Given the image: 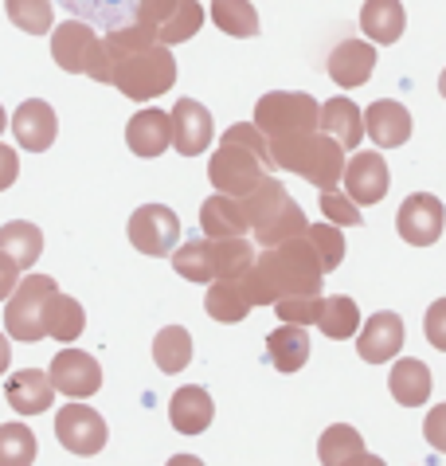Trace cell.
Here are the masks:
<instances>
[{"instance_id": "cell-21", "label": "cell", "mask_w": 446, "mask_h": 466, "mask_svg": "<svg viewBox=\"0 0 446 466\" xmlns=\"http://www.w3.org/2000/svg\"><path fill=\"white\" fill-rule=\"evenodd\" d=\"M212 416H216V404L204 384L180 388L173 396V404H168V420H173L180 435H204L208 427H212Z\"/></svg>"}, {"instance_id": "cell-16", "label": "cell", "mask_w": 446, "mask_h": 466, "mask_svg": "<svg viewBox=\"0 0 446 466\" xmlns=\"http://www.w3.org/2000/svg\"><path fill=\"white\" fill-rule=\"evenodd\" d=\"M364 129H369V137L376 141L380 149H396L403 141L411 137V110L403 106L396 98H380L372 102L369 110H364Z\"/></svg>"}, {"instance_id": "cell-15", "label": "cell", "mask_w": 446, "mask_h": 466, "mask_svg": "<svg viewBox=\"0 0 446 466\" xmlns=\"http://www.w3.org/2000/svg\"><path fill=\"white\" fill-rule=\"evenodd\" d=\"M349 188V200H360V204H380L388 197V165L380 153H357L352 161H345V173H340Z\"/></svg>"}, {"instance_id": "cell-19", "label": "cell", "mask_w": 446, "mask_h": 466, "mask_svg": "<svg viewBox=\"0 0 446 466\" xmlns=\"http://www.w3.org/2000/svg\"><path fill=\"white\" fill-rule=\"evenodd\" d=\"M126 146L137 153V157H161V153L173 146V126H168L165 110H137L126 126Z\"/></svg>"}, {"instance_id": "cell-10", "label": "cell", "mask_w": 446, "mask_h": 466, "mask_svg": "<svg viewBox=\"0 0 446 466\" xmlns=\"http://www.w3.org/2000/svg\"><path fill=\"white\" fill-rule=\"evenodd\" d=\"M56 435H59V443L71 451V455H98L102 447H106V420L98 416L95 408H86V404H67L56 416Z\"/></svg>"}, {"instance_id": "cell-7", "label": "cell", "mask_w": 446, "mask_h": 466, "mask_svg": "<svg viewBox=\"0 0 446 466\" xmlns=\"http://www.w3.org/2000/svg\"><path fill=\"white\" fill-rule=\"evenodd\" d=\"M56 279L47 275H28L24 282H16V290L8 294V306H5V329L8 338L16 341H44V309L51 302V294H56Z\"/></svg>"}, {"instance_id": "cell-9", "label": "cell", "mask_w": 446, "mask_h": 466, "mask_svg": "<svg viewBox=\"0 0 446 466\" xmlns=\"http://www.w3.org/2000/svg\"><path fill=\"white\" fill-rule=\"evenodd\" d=\"M177 239H180V219L165 204H141L129 216V243L141 255H173Z\"/></svg>"}, {"instance_id": "cell-8", "label": "cell", "mask_w": 446, "mask_h": 466, "mask_svg": "<svg viewBox=\"0 0 446 466\" xmlns=\"http://www.w3.org/2000/svg\"><path fill=\"white\" fill-rule=\"evenodd\" d=\"M267 173L270 169L251 149L231 146V141H219V149L212 153V161H208V180L219 188V197H231V200H243L247 192H255V185Z\"/></svg>"}, {"instance_id": "cell-48", "label": "cell", "mask_w": 446, "mask_h": 466, "mask_svg": "<svg viewBox=\"0 0 446 466\" xmlns=\"http://www.w3.org/2000/svg\"><path fill=\"white\" fill-rule=\"evenodd\" d=\"M16 177H20V157H16V149H12V146H0V192L16 185Z\"/></svg>"}, {"instance_id": "cell-14", "label": "cell", "mask_w": 446, "mask_h": 466, "mask_svg": "<svg viewBox=\"0 0 446 466\" xmlns=\"http://www.w3.org/2000/svg\"><path fill=\"white\" fill-rule=\"evenodd\" d=\"M400 349H403V318L391 314V309L372 314L369 326H364L357 338V353L369 360V365H384V360L400 357Z\"/></svg>"}, {"instance_id": "cell-11", "label": "cell", "mask_w": 446, "mask_h": 466, "mask_svg": "<svg viewBox=\"0 0 446 466\" xmlns=\"http://www.w3.org/2000/svg\"><path fill=\"white\" fill-rule=\"evenodd\" d=\"M47 380H51V388H56V392H63V396L86 400V396H95L98 388H102V369H98L95 357L83 353V349H63V353L51 357Z\"/></svg>"}, {"instance_id": "cell-54", "label": "cell", "mask_w": 446, "mask_h": 466, "mask_svg": "<svg viewBox=\"0 0 446 466\" xmlns=\"http://www.w3.org/2000/svg\"><path fill=\"white\" fill-rule=\"evenodd\" d=\"M5 126H8V118H5V106H0V134H5Z\"/></svg>"}, {"instance_id": "cell-23", "label": "cell", "mask_w": 446, "mask_h": 466, "mask_svg": "<svg viewBox=\"0 0 446 466\" xmlns=\"http://www.w3.org/2000/svg\"><path fill=\"white\" fill-rule=\"evenodd\" d=\"M318 122L325 129V137H333L340 149H357L360 146V134H364V122H360V106L349 98H329L318 114Z\"/></svg>"}, {"instance_id": "cell-17", "label": "cell", "mask_w": 446, "mask_h": 466, "mask_svg": "<svg viewBox=\"0 0 446 466\" xmlns=\"http://www.w3.org/2000/svg\"><path fill=\"white\" fill-rule=\"evenodd\" d=\"M12 134H16V141L28 153L51 149V141H56V134H59L56 110H51L44 98H28L16 114H12Z\"/></svg>"}, {"instance_id": "cell-3", "label": "cell", "mask_w": 446, "mask_h": 466, "mask_svg": "<svg viewBox=\"0 0 446 466\" xmlns=\"http://www.w3.org/2000/svg\"><path fill=\"white\" fill-rule=\"evenodd\" d=\"M267 146H270L274 169H290L301 180L318 185L321 192L337 188L340 173H345V149L333 137L318 134V129L313 134H298V137H274Z\"/></svg>"}, {"instance_id": "cell-43", "label": "cell", "mask_w": 446, "mask_h": 466, "mask_svg": "<svg viewBox=\"0 0 446 466\" xmlns=\"http://www.w3.org/2000/svg\"><path fill=\"white\" fill-rule=\"evenodd\" d=\"M219 141H231V146H243V149H251L255 157L267 165V169H274V161H270V146H267V137L258 134V129L251 126V122H235L228 134H223Z\"/></svg>"}, {"instance_id": "cell-29", "label": "cell", "mask_w": 446, "mask_h": 466, "mask_svg": "<svg viewBox=\"0 0 446 466\" xmlns=\"http://www.w3.org/2000/svg\"><path fill=\"white\" fill-rule=\"evenodd\" d=\"M83 329H86L83 306H78L75 298H67V294L56 290V294H51V302H47V309H44V333L67 345V341H75Z\"/></svg>"}, {"instance_id": "cell-24", "label": "cell", "mask_w": 446, "mask_h": 466, "mask_svg": "<svg viewBox=\"0 0 446 466\" xmlns=\"http://www.w3.org/2000/svg\"><path fill=\"white\" fill-rule=\"evenodd\" d=\"M200 228L208 239H239L247 228V216H243V200H231V197H212L204 200L200 208Z\"/></svg>"}, {"instance_id": "cell-34", "label": "cell", "mask_w": 446, "mask_h": 466, "mask_svg": "<svg viewBox=\"0 0 446 466\" xmlns=\"http://www.w3.org/2000/svg\"><path fill=\"white\" fill-rule=\"evenodd\" d=\"M75 20L83 24H98V28H122L129 24V0H59Z\"/></svg>"}, {"instance_id": "cell-37", "label": "cell", "mask_w": 446, "mask_h": 466, "mask_svg": "<svg viewBox=\"0 0 446 466\" xmlns=\"http://www.w3.org/2000/svg\"><path fill=\"white\" fill-rule=\"evenodd\" d=\"M35 435L28 423H5L0 427V466H32L35 462Z\"/></svg>"}, {"instance_id": "cell-52", "label": "cell", "mask_w": 446, "mask_h": 466, "mask_svg": "<svg viewBox=\"0 0 446 466\" xmlns=\"http://www.w3.org/2000/svg\"><path fill=\"white\" fill-rule=\"evenodd\" d=\"M8 360H12V349H8V338H0V372H8Z\"/></svg>"}, {"instance_id": "cell-40", "label": "cell", "mask_w": 446, "mask_h": 466, "mask_svg": "<svg viewBox=\"0 0 446 466\" xmlns=\"http://www.w3.org/2000/svg\"><path fill=\"white\" fill-rule=\"evenodd\" d=\"M173 270L188 282H212V255H208V239H192L185 248L173 251Z\"/></svg>"}, {"instance_id": "cell-39", "label": "cell", "mask_w": 446, "mask_h": 466, "mask_svg": "<svg viewBox=\"0 0 446 466\" xmlns=\"http://www.w3.org/2000/svg\"><path fill=\"white\" fill-rule=\"evenodd\" d=\"M149 44H157V32L153 28H141V24H122V28H110L106 40H102L110 63L134 56V51H146Z\"/></svg>"}, {"instance_id": "cell-41", "label": "cell", "mask_w": 446, "mask_h": 466, "mask_svg": "<svg viewBox=\"0 0 446 466\" xmlns=\"http://www.w3.org/2000/svg\"><path fill=\"white\" fill-rule=\"evenodd\" d=\"M306 239H309V248L318 251V263H321L325 275L340 267V258H345V236H340L333 224H309Z\"/></svg>"}, {"instance_id": "cell-25", "label": "cell", "mask_w": 446, "mask_h": 466, "mask_svg": "<svg viewBox=\"0 0 446 466\" xmlns=\"http://www.w3.org/2000/svg\"><path fill=\"white\" fill-rule=\"evenodd\" d=\"M388 388H391V400H396V404L419 408L431 396V369L423 365V360H415V357H403V360L391 365Z\"/></svg>"}, {"instance_id": "cell-46", "label": "cell", "mask_w": 446, "mask_h": 466, "mask_svg": "<svg viewBox=\"0 0 446 466\" xmlns=\"http://www.w3.org/2000/svg\"><path fill=\"white\" fill-rule=\"evenodd\" d=\"M427 341L435 345L439 353H446V298L431 302V309H427Z\"/></svg>"}, {"instance_id": "cell-12", "label": "cell", "mask_w": 446, "mask_h": 466, "mask_svg": "<svg viewBox=\"0 0 446 466\" xmlns=\"http://www.w3.org/2000/svg\"><path fill=\"white\" fill-rule=\"evenodd\" d=\"M442 224H446V208L431 192H411L396 216L400 236L408 239L411 248H431V243L442 236Z\"/></svg>"}, {"instance_id": "cell-51", "label": "cell", "mask_w": 446, "mask_h": 466, "mask_svg": "<svg viewBox=\"0 0 446 466\" xmlns=\"http://www.w3.org/2000/svg\"><path fill=\"white\" fill-rule=\"evenodd\" d=\"M165 466H204V462L196 459V455H173V459H168Z\"/></svg>"}, {"instance_id": "cell-33", "label": "cell", "mask_w": 446, "mask_h": 466, "mask_svg": "<svg viewBox=\"0 0 446 466\" xmlns=\"http://www.w3.org/2000/svg\"><path fill=\"white\" fill-rule=\"evenodd\" d=\"M153 357H157V369L161 372H185L188 360H192V338L185 326H165L161 333H157L153 341Z\"/></svg>"}, {"instance_id": "cell-13", "label": "cell", "mask_w": 446, "mask_h": 466, "mask_svg": "<svg viewBox=\"0 0 446 466\" xmlns=\"http://www.w3.org/2000/svg\"><path fill=\"white\" fill-rule=\"evenodd\" d=\"M168 126H173V146H177L180 157H200L216 137L212 114H208L196 98H180L173 106V114H168Z\"/></svg>"}, {"instance_id": "cell-53", "label": "cell", "mask_w": 446, "mask_h": 466, "mask_svg": "<svg viewBox=\"0 0 446 466\" xmlns=\"http://www.w3.org/2000/svg\"><path fill=\"white\" fill-rule=\"evenodd\" d=\"M439 90H442V98H446V71L439 75Z\"/></svg>"}, {"instance_id": "cell-38", "label": "cell", "mask_w": 446, "mask_h": 466, "mask_svg": "<svg viewBox=\"0 0 446 466\" xmlns=\"http://www.w3.org/2000/svg\"><path fill=\"white\" fill-rule=\"evenodd\" d=\"M5 8H8V20L16 24L20 32H28V35L51 32V20H56L51 0H5Z\"/></svg>"}, {"instance_id": "cell-49", "label": "cell", "mask_w": 446, "mask_h": 466, "mask_svg": "<svg viewBox=\"0 0 446 466\" xmlns=\"http://www.w3.org/2000/svg\"><path fill=\"white\" fill-rule=\"evenodd\" d=\"M16 282H20V267L12 263L8 255H0V302H5V298L16 290Z\"/></svg>"}, {"instance_id": "cell-32", "label": "cell", "mask_w": 446, "mask_h": 466, "mask_svg": "<svg viewBox=\"0 0 446 466\" xmlns=\"http://www.w3.org/2000/svg\"><path fill=\"white\" fill-rule=\"evenodd\" d=\"M200 24H204V8H200V0H177L173 12L165 16V24L157 28V44H165L168 51H173V44L192 40V35L200 32Z\"/></svg>"}, {"instance_id": "cell-18", "label": "cell", "mask_w": 446, "mask_h": 466, "mask_svg": "<svg viewBox=\"0 0 446 466\" xmlns=\"http://www.w3.org/2000/svg\"><path fill=\"white\" fill-rule=\"evenodd\" d=\"M5 396L16 416H44V411L56 404V388H51L47 372L39 369H20L12 372L8 384H5Z\"/></svg>"}, {"instance_id": "cell-47", "label": "cell", "mask_w": 446, "mask_h": 466, "mask_svg": "<svg viewBox=\"0 0 446 466\" xmlns=\"http://www.w3.org/2000/svg\"><path fill=\"white\" fill-rule=\"evenodd\" d=\"M423 435H427V443L439 451V455H446V404L439 408H431V416L423 423Z\"/></svg>"}, {"instance_id": "cell-30", "label": "cell", "mask_w": 446, "mask_h": 466, "mask_svg": "<svg viewBox=\"0 0 446 466\" xmlns=\"http://www.w3.org/2000/svg\"><path fill=\"white\" fill-rule=\"evenodd\" d=\"M318 329L333 341H349L352 333L360 329V309L352 298L345 294H333V298H321V314H318Z\"/></svg>"}, {"instance_id": "cell-20", "label": "cell", "mask_w": 446, "mask_h": 466, "mask_svg": "<svg viewBox=\"0 0 446 466\" xmlns=\"http://www.w3.org/2000/svg\"><path fill=\"white\" fill-rule=\"evenodd\" d=\"M372 67H376V47L372 44H360V40H345L329 51V79L337 86H364L372 79Z\"/></svg>"}, {"instance_id": "cell-4", "label": "cell", "mask_w": 446, "mask_h": 466, "mask_svg": "<svg viewBox=\"0 0 446 466\" xmlns=\"http://www.w3.org/2000/svg\"><path fill=\"white\" fill-rule=\"evenodd\" d=\"M110 83L134 102L161 98L177 83V59L165 44H149L146 51H134V56L110 63Z\"/></svg>"}, {"instance_id": "cell-44", "label": "cell", "mask_w": 446, "mask_h": 466, "mask_svg": "<svg viewBox=\"0 0 446 466\" xmlns=\"http://www.w3.org/2000/svg\"><path fill=\"white\" fill-rule=\"evenodd\" d=\"M321 212H325V224H340V228H357L360 224V208L349 197H340L337 188L321 192Z\"/></svg>"}, {"instance_id": "cell-27", "label": "cell", "mask_w": 446, "mask_h": 466, "mask_svg": "<svg viewBox=\"0 0 446 466\" xmlns=\"http://www.w3.org/2000/svg\"><path fill=\"white\" fill-rule=\"evenodd\" d=\"M39 251H44V231L28 219H12V224L0 228V255H8L20 270H28Z\"/></svg>"}, {"instance_id": "cell-31", "label": "cell", "mask_w": 446, "mask_h": 466, "mask_svg": "<svg viewBox=\"0 0 446 466\" xmlns=\"http://www.w3.org/2000/svg\"><path fill=\"white\" fill-rule=\"evenodd\" d=\"M212 24L223 35H235V40L258 35V12L251 0H212Z\"/></svg>"}, {"instance_id": "cell-42", "label": "cell", "mask_w": 446, "mask_h": 466, "mask_svg": "<svg viewBox=\"0 0 446 466\" xmlns=\"http://www.w3.org/2000/svg\"><path fill=\"white\" fill-rule=\"evenodd\" d=\"M274 309H279L282 326H318V314H321V294L318 298H282V302H274Z\"/></svg>"}, {"instance_id": "cell-6", "label": "cell", "mask_w": 446, "mask_h": 466, "mask_svg": "<svg viewBox=\"0 0 446 466\" xmlns=\"http://www.w3.org/2000/svg\"><path fill=\"white\" fill-rule=\"evenodd\" d=\"M51 59L71 75H90L95 83H110L106 47H102L95 28L83 20H67L59 28H51Z\"/></svg>"}, {"instance_id": "cell-36", "label": "cell", "mask_w": 446, "mask_h": 466, "mask_svg": "<svg viewBox=\"0 0 446 466\" xmlns=\"http://www.w3.org/2000/svg\"><path fill=\"white\" fill-rule=\"evenodd\" d=\"M360 451H364V439H360L357 427H349V423H333L329 431L318 439L321 466H345L352 455H360Z\"/></svg>"}, {"instance_id": "cell-2", "label": "cell", "mask_w": 446, "mask_h": 466, "mask_svg": "<svg viewBox=\"0 0 446 466\" xmlns=\"http://www.w3.org/2000/svg\"><path fill=\"white\" fill-rule=\"evenodd\" d=\"M243 216H247V228L255 231V239L262 243V251L279 248V243H290V239H301L309 228L301 204L286 192L282 180H274V177H262L255 185V192L243 197Z\"/></svg>"}, {"instance_id": "cell-50", "label": "cell", "mask_w": 446, "mask_h": 466, "mask_svg": "<svg viewBox=\"0 0 446 466\" xmlns=\"http://www.w3.org/2000/svg\"><path fill=\"white\" fill-rule=\"evenodd\" d=\"M345 466H388L384 459H376V455H369V451H360V455H352Z\"/></svg>"}, {"instance_id": "cell-28", "label": "cell", "mask_w": 446, "mask_h": 466, "mask_svg": "<svg viewBox=\"0 0 446 466\" xmlns=\"http://www.w3.org/2000/svg\"><path fill=\"white\" fill-rule=\"evenodd\" d=\"M267 353L279 372H298L309 360V333L298 326H279L267 338Z\"/></svg>"}, {"instance_id": "cell-45", "label": "cell", "mask_w": 446, "mask_h": 466, "mask_svg": "<svg viewBox=\"0 0 446 466\" xmlns=\"http://www.w3.org/2000/svg\"><path fill=\"white\" fill-rule=\"evenodd\" d=\"M177 0H129V24H141V28H161L165 16L173 12Z\"/></svg>"}, {"instance_id": "cell-35", "label": "cell", "mask_w": 446, "mask_h": 466, "mask_svg": "<svg viewBox=\"0 0 446 466\" xmlns=\"http://www.w3.org/2000/svg\"><path fill=\"white\" fill-rule=\"evenodd\" d=\"M208 314H212L216 321H228V326H235V321H243L247 314H251V302H247V294H243V282L239 279L212 282V287H208Z\"/></svg>"}, {"instance_id": "cell-26", "label": "cell", "mask_w": 446, "mask_h": 466, "mask_svg": "<svg viewBox=\"0 0 446 466\" xmlns=\"http://www.w3.org/2000/svg\"><path fill=\"white\" fill-rule=\"evenodd\" d=\"M208 255H212V282H231L243 279L255 263V248L239 239H208Z\"/></svg>"}, {"instance_id": "cell-5", "label": "cell", "mask_w": 446, "mask_h": 466, "mask_svg": "<svg viewBox=\"0 0 446 466\" xmlns=\"http://www.w3.org/2000/svg\"><path fill=\"white\" fill-rule=\"evenodd\" d=\"M318 114L321 102L301 95V90H270L255 102V129L267 141L274 137H298V134H313L318 129Z\"/></svg>"}, {"instance_id": "cell-22", "label": "cell", "mask_w": 446, "mask_h": 466, "mask_svg": "<svg viewBox=\"0 0 446 466\" xmlns=\"http://www.w3.org/2000/svg\"><path fill=\"white\" fill-rule=\"evenodd\" d=\"M408 28V12L400 0H364L360 8V32L372 44H396Z\"/></svg>"}, {"instance_id": "cell-1", "label": "cell", "mask_w": 446, "mask_h": 466, "mask_svg": "<svg viewBox=\"0 0 446 466\" xmlns=\"http://www.w3.org/2000/svg\"><path fill=\"white\" fill-rule=\"evenodd\" d=\"M321 279L325 270L318 263V251L309 248V239H290L279 248H267L255 255L251 270L239 279L247 302L255 306H274L282 298H318L321 294Z\"/></svg>"}]
</instances>
